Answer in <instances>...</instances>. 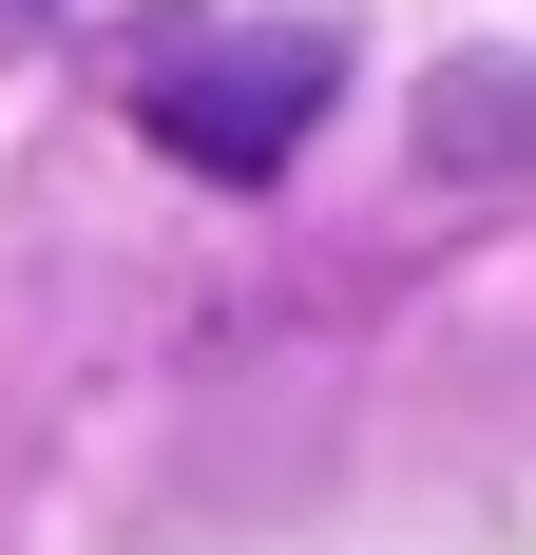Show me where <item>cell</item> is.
Returning <instances> with one entry per match:
<instances>
[{
  "instance_id": "1",
  "label": "cell",
  "mask_w": 536,
  "mask_h": 555,
  "mask_svg": "<svg viewBox=\"0 0 536 555\" xmlns=\"http://www.w3.org/2000/svg\"><path fill=\"white\" fill-rule=\"evenodd\" d=\"M115 77H135V134L192 154V172H230V192L288 172L326 134V96H345V57H326L307 20H135Z\"/></svg>"
},
{
  "instance_id": "2",
  "label": "cell",
  "mask_w": 536,
  "mask_h": 555,
  "mask_svg": "<svg viewBox=\"0 0 536 555\" xmlns=\"http://www.w3.org/2000/svg\"><path fill=\"white\" fill-rule=\"evenodd\" d=\"M20 20H39V0H0V39H20Z\"/></svg>"
}]
</instances>
